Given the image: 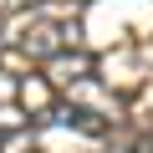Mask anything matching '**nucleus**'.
Wrapping results in <instances>:
<instances>
[{
	"label": "nucleus",
	"instance_id": "f257e3e1",
	"mask_svg": "<svg viewBox=\"0 0 153 153\" xmlns=\"http://www.w3.org/2000/svg\"><path fill=\"white\" fill-rule=\"evenodd\" d=\"M76 36H82V5H36L21 16L10 46L31 61H56L61 51H76Z\"/></svg>",
	"mask_w": 153,
	"mask_h": 153
},
{
	"label": "nucleus",
	"instance_id": "f03ea898",
	"mask_svg": "<svg viewBox=\"0 0 153 153\" xmlns=\"http://www.w3.org/2000/svg\"><path fill=\"white\" fill-rule=\"evenodd\" d=\"M46 71H51V87H56V92H66V87L82 82V76H92V71H97V61L76 46V51H61L56 61H46Z\"/></svg>",
	"mask_w": 153,
	"mask_h": 153
},
{
	"label": "nucleus",
	"instance_id": "7ed1b4c3",
	"mask_svg": "<svg viewBox=\"0 0 153 153\" xmlns=\"http://www.w3.org/2000/svg\"><path fill=\"white\" fill-rule=\"evenodd\" d=\"M26 10H36V0H0V21H5V16H26Z\"/></svg>",
	"mask_w": 153,
	"mask_h": 153
},
{
	"label": "nucleus",
	"instance_id": "20e7f679",
	"mask_svg": "<svg viewBox=\"0 0 153 153\" xmlns=\"http://www.w3.org/2000/svg\"><path fill=\"white\" fill-rule=\"evenodd\" d=\"M107 153H153V138H138V143H112Z\"/></svg>",
	"mask_w": 153,
	"mask_h": 153
}]
</instances>
